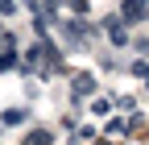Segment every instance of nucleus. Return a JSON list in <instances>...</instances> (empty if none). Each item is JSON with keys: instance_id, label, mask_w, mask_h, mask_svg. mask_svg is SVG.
I'll use <instances>...</instances> for the list:
<instances>
[{"instance_id": "obj_1", "label": "nucleus", "mask_w": 149, "mask_h": 145, "mask_svg": "<svg viewBox=\"0 0 149 145\" xmlns=\"http://www.w3.org/2000/svg\"><path fill=\"white\" fill-rule=\"evenodd\" d=\"M149 17V0H124V8H120V21H145Z\"/></svg>"}, {"instance_id": "obj_2", "label": "nucleus", "mask_w": 149, "mask_h": 145, "mask_svg": "<svg viewBox=\"0 0 149 145\" xmlns=\"http://www.w3.org/2000/svg\"><path fill=\"white\" fill-rule=\"evenodd\" d=\"M104 29H108V38L116 42V46H124V42H128V29H124L120 17H108V25H104Z\"/></svg>"}, {"instance_id": "obj_3", "label": "nucleus", "mask_w": 149, "mask_h": 145, "mask_svg": "<svg viewBox=\"0 0 149 145\" xmlns=\"http://www.w3.org/2000/svg\"><path fill=\"white\" fill-rule=\"evenodd\" d=\"M91 91H95V79H91V75H79V79H74V96H91Z\"/></svg>"}, {"instance_id": "obj_4", "label": "nucleus", "mask_w": 149, "mask_h": 145, "mask_svg": "<svg viewBox=\"0 0 149 145\" xmlns=\"http://www.w3.org/2000/svg\"><path fill=\"white\" fill-rule=\"evenodd\" d=\"M50 141H54V137H50L46 129H37V133H29V141H25V145H50Z\"/></svg>"}, {"instance_id": "obj_5", "label": "nucleus", "mask_w": 149, "mask_h": 145, "mask_svg": "<svg viewBox=\"0 0 149 145\" xmlns=\"http://www.w3.org/2000/svg\"><path fill=\"white\" fill-rule=\"evenodd\" d=\"M17 62H21L17 50H4V54H0V70H8V66H17Z\"/></svg>"}, {"instance_id": "obj_6", "label": "nucleus", "mask_w": 149, "mask_h": 145, "mask_svg": "<svg viewBox=\"0 0 149 145\" xmlns=\"http://www.w3.org/2000/svg\"><path fill=\"white\" fill-rule=\"evenodd\" d=\"M25 120V108H8V112H4V124H21Z\"/></svg>"}, {"instance_id": "obj_7", "label": "nucleus", "mask_w": 149, "mask_h": 145, "mask_svg": "<svg viewBox=\"0 0 149 145\" xmlns=\"http://www.w3.org/2000/svg\"><path fill=\"white\" fill-rule=\"evenodd\" d=\"M133 70H137V75H141V79H145V83H149V66H145V62H137V66H133Z\"/></svg>"}]
</instances>
